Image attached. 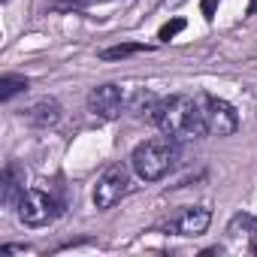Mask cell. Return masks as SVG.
Masks as SVG:
<instances>
[{
  "instance_id": "7a4b0ae2",
  "label": "cell",
  "mask_w": 257,
  "mask_h": 257,
  "mask_svg": "<svg viewBox=\"0 0 257 257\" xmlns=\"http://www.w3.org/2000/svg\"><path fill=\"white\" fill-rule=\"evenodd\" d=\"M179 161V143L173 137H158V140H146L134 149L131 155V167L143 182H158L164 179Z\"/></svg>"
},
{
  "instance_id": "2e32d148",
  "label": "cell",
  "mask_w": 257,
  "mask_h": 257,
  "mask_svg": "<svg viewBox=\"0 0 257 257\" xmlns=\"http://www.w3.org/2000/svg\"><path fill=\"white\" fill-rule=\"evenodd\" d=\"M248 248H251V251H254V254H257V230H254V233H251V242H248Z\"/></svg>"
},
{
  "instance_id": "8992f818",
  "label": "cell",
  "mask_w": 257,
  "mask_h": 257,
  "mask_svg": "<svg viewBox=\"0 0 257 257\" xmlns=\"http://www.w3.org/2000/svg\"><path fill=\"white\" fill-rule=\"evenodd\" d=\"M212 224V212L206 206H185L176 218L167 221V233H176V236H203Z\"/></svg>"
},
{
  "instance_id": "52a82bcc",
  "label": "cell",
  "mask_w": 257,
  "mask_h": 257,
  "mask_svg": "<svg viewBox=\"0 0 257 257\" xmlns=\"http://www.w3.org/2000/svg\"><path fill=\"white\" fill-rule=\"evenodd\" d=\"M88 109H91L94 115L106 118V121L118 118V115L124 112V94H121V88H118V85H109V82L91 88V94H88Z\"/></svg>"
},
{
  "instance_id": "4fadbf2b",
  "label": "cell",
  "mask_w": 257,
  "mask_h": 257,
  "mask_svg": "<svg viewBox=\"0 0 257 257\" xmlns=\"http://www.w3.org/2000/svg\"><path fill=\"white\" fill-rule=\"evenodd\" d=\"M22 91H28V79L25 76H4L0 79V100H13Z\"/></svg>"
},
{
  "instance_id": "30bf717a",
  "label": "cell",
  "mask_w": 257,
  "mask_h": 257,
  "mask_svg": "<svg viewBox=\"0 0 257 257\" xmlns=\"http://www.w3.org/2000/svg\"><path fill=\"white\" fill-rule=\"evenodd\" d=\"M158 100H161V97H155V94H149V91H137L131 100L124 103V109L131 112V115H149V118H152V112H155Z\"/></svg>"
},
{
  "instance_id": "ba28073f",
  "label": "cell",
  "mask_w": 257,
  "mask_h": 257,
  "mask_svg": "<svg viewBox=\"0 0 257 257\" xmlns=\"http://www.w3.org/2000/svg\"><path fill=\"white\" fill-rule=\"evenodd\" d=\"M22 121H28L31 127H55L61 121V103L55 97H40L22 109Z\"/></svg>"
},
{
  "instance_id": "9c48e42d",
  "label": "cell",
  "mask_w": 257,
  "mask_h": 257,
  "mask_svg": "<svg viewBox=\"0 0 257 257\" xmlns=\"http://www.w3.org/2000/svg\"><path fill=\"white\" fill-rule=\"evenodd\" d=\"M0 197L7 206H19L25 197V173L19 164H7L4 167V179H0Z\"/></svg>"
},
{
  "instance_id": "3957f363",
  "label": "cell",
  "mask_w": 257,
  "mask_h": 257,
  "mask_svg": "<svg viewBox=\"0 0 257 257\" xmlns=\"http://www.w3.org/2000/svg\"><path fill=\"white\" fill-rule=\"evenodd\" d=\"M197 106H200L206 131L212 137H230V134L239 131V115L227 100L212 97V94H197Z\"/></svg>"
},
{
  "instance_id": "6da1fadb",
  "label": "cell",
  "mask_w": 257,
  "mask_h": 257,
  "mask_svg": "<svg viewBox=\"0 0 257 257\" xmlns=\"http://www.w3.org/2000/svg\"><path fill=\"white\" fill-rule=\"evenodd\" d=\"M152 121L161 127L167 137H173L176 143L209 137L206 124H203V115H200V106H197V97L173 94V97L158 100V106L152 112Z\"/></svg>"
},
{
  "instance_id": "ac0fdd59",
  "label": "cell",
  "mask_w": 257,
  "mask_h": 257,
  "mask_svg": "<svg viewBox=\"0 0 257 257\" xmlns=\"http://www.w3.org/2000/svg\"><path fill=\"white\" fill-rule=\"evenodd\" d=\"M73 4H79V0H58V7H73Z\"/></svg>"
},
{
  "instance_id": "5b68a950",
  "label": "cell",
  "mask_w": 257,
  "mask_h": 257,
  "mask_svg": "<svg viewBox=\"0 0 257 257\" xmlns=\"http://www.w3.org/2000/svg\"><path fill=\"white\" fill-rule=\"evenodd\" d=\"M16 209H19V218L28 227H43V224L58 218V203L46 191H25V197Z\"/></svg>"
},
{
  "instance_id": "8fae6325",
  "label": "cell",
  "mask_w": 257,
  "mask_h": 257,
  "mask_svg": "<svg viewBox=\"0 0 257 257\" xmlns=\"http://www.w3.org/2000/svg\"><path fill=\"white\" fill-rule=\"evenodd\" d=\"M257 230V218L254 215H248V212H239V215H233L230 218V224H227V233L230 236H242V233H254Z\"/></svg>"
},
{
  "instance_id": "5bb4252c",
  "label": "cell",
  "mask_w": 257,
  "mask_h": 257,
  "mask_svg": "<svg viewBox=\"0 0 257 257\" xmlns=\"http://www.w3.org/2000/svg\"><path fill=\"white\" fill-rule=\"evenodd\" d=\"M182 31H185V19H170V22L158 31V40H161V43H170V40L179 37Z\"/></svg>"
},
{
  "instance_id": "7c38bea8",
  "label": "cell",
  "mask_w": 257,
  "mask_h": 257,
  "mask_svg": "<svg viewBox=\"0 0 257 257\" xmlns=\"http://www.w3.org/2000/svg\"><path fill=\"white\" fill-rule=\"evenodd\" d=\"M143 49H146L143 43H121V46L103 49L100 58H103V61H121V58H131V55H137V52H143Z\"/></svg>"
},
{
  "instance_id": "277c9868",
  "label": "cell",
  "mask_w": 257,
  "mask_h": 257,
  "mask_svg": "<svg viewBox=\"0 0 257 257\" xmlns=\"http://www.w3.org/2000/svg\"><path fill=\"white\" fill-rule=\"evenodd\" d=\"M131 191V167L127 164H112L100 179H97V188H94V206L100 212L112 209L115 203H121Z\"/></svg>"
},
{
  "instance_id": "9a60e30c",
  "label": "cell",
  "mask_w": 257,
  "mask_h": 257,
  "mask_svg": "<svg viewBox=\"0 0 257 257\" xmlns=\"http://www.w3.org/2000/svg\"><path fill=\"white\" fill-rule=\"evenodd\" d=\"M218 4H221V0H203V4H200V10H203V19H206V22H212V19H215Z\"/></svg>"
},
{
  "instance_id": "e0dca14e",
  "label": "cell",
  "mask_w": 257,
  "mask_h": 257,
  "mask_svg": "<svg viewBox=\"0 0 257 257\" xmlns=\"http://www.w3.org/2000/svg\"><path fill=\"white\" fill-rule=\"evenodd\" d=\"M182 4H185V0H164V7H170V10L173 7H182Z\"/></svg>"
}]
</instances>
